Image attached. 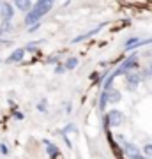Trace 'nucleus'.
I'll use <instances>...</instances> for the list:
<instances>
[{
	"label": "nucleus",
	"instance_id": "nucleus-1",
	"mask_svg": "<svg viewBox=\"0 0 152 159\" xmlns=\"http://www.w3.org/2000/svg\"><path fill=\"white\" fill-rule=\"evenodd\" d=\"M43 16H44V12L39 11L37 7H34V9H32V11L27 14V18H25V23H27V25H35V23L39 21V18H43Z\"/></svg>",
	"mask_w": 152,
	"mask_h": 159
},
{
	"label": "nucleus",
	"instance_id": "nucleus-2",
	"mask_svg": "<svg viewBox=\"0 0 152 159\" xmlns=\"http://www.w3.org/2000/svg\"><path fill=\"white\" fill-rule=\"evenodd\" d=\"M108 122H110V125H113V127L120 125V122H122V113H120L118 110H112V111L108 113Z\"/></svg>",
	"mask_w": 152,
	"mask_h": 159
},
{
	"label": "nucleus",
	"instance_id": "nucleus-3",
	"mask_svg": "<svg viewBox=\"0 0 152 159\" xmlns=\"http://www.w3.org/2000/svg\"><path fill=\"white\" fill-rule=\"evenodd\" d=\"M12 7H11V4H2V16H4V23H9L11 21V18H12Z\"/></svg>",
	"mask_w": 152,
	"mask_h": 159
},
{
	"label": "nucleus",
	"instance_id": "nucleus-4",
	"mask_svg": "<svg viewBox=\"0 0 152 159\" xmlns=\"http://www.w3.org/2000/svg\"><path fill=\"white\" fill-rule=\"evenodd\" d=\"M51 6H53V2H50V0H39V2H35L34 4V7H37V9L43 11L44 14L51 9Z\"/></svg>",
	"mask_w": 152,
	"mask_h": 159
},
{
	"label": "nucleus",
	"instance_id": "nucleus-5",
	"mask_svg": "<svg viewBox=\"0 0 152 159\" xmlns=\"http://www.w3.org/2000/svg\"><path fill=\"white\" fill-rule=\"evenodd\" d=\"M124 152L127 154L129 157H136V156H140L138 147H136V145H133V143H126V145H124Z\"/></svg>",
	"mask_w": 152,
	"mask_h": 159
},
{
	"label": "nucleus",
	"instance_id": "nucleus-6",
	"mask_svg": "<svg viewBox=\"0 0 152 159\" xmlns=\"http://www.w3.org/2000/svg\"><path fill=\"white\" fill-rule=\"evenodd\" d=\"M126 78H127V83H129V87H133V89L138 85V81L141 80L140 74H136V73H126Z\"/></svg>",
	"mask_w": 152,
	"mask_h": 159
},
{
	"label": "nucleus",
	"instance_id": "nucleus-7",
	"mask_svg": "<svg viewBox=\"0 0 152 159\" xmlns=\"http://www.w3.org/2000/svg\"><path fill=\"white\" fill-rule=\"evenodd\" d=\"M103 27H104V25H99V27H96V29L92 30V32H87V34H83V35H78V37H74V39H73V43H80V41L87 39V37H92V35H94V34H97V32H99V30H101Z\"/></svg>",
	"mask_w": 152,
	"mask_h": 159
},
{
	"label": "nucleus",
	"instance_id": "nucleus-8",
	"mask_svg": "<svg viewBox=\"0 0 152 159\" xmlns=\"http://www.w3.org/2000/svg\"><path fill=\"white\" fill-rule=\"evenodd\" d=\"M106 99H108V102H118L120 101V92L110 89V90L106 92Z\"/></svg>",
	"mask_w": 152,
	"mask_h": 159
},
{
	"label": "nucleus",
	"instance_id": "nucleus-9",
	"mask_svg": "<svg viewBox=\"0 0 152 159\" xmlns=\"http://www.w3.org/2000/svg\"><path fill=\"white\" fill-rule=\"evenodd\" d=\"M23 55H25V50H23V48H20V50H16L11 57L7 58V62H18V60H21V58H23Z\"/></svg>",
	"mask_w": 152,
	"mask_h": 159
},
{
	"label": "nucleus",
	"instance_id": "nucleus-10",
	"mask_svg": "<svg viewBox=\"0 0 152 159\" xmlns=\"http://www.w3.org/2000/svg\"><path fill=\"white\" fill-rule=\"evenodd\" d=\"M14 6H16L20 11H28V9L32 7V2H28V0H16Z\"/></svg>",
	"mask_w": 152,
	"mask_h": 159
},
{
	"label": "nucleus",
	"instance_id": "nucleus-11",
	"mask_svg": "<svg viewBox=\"0 0 152 159\" xmlns=\"http://www.w3.org/2000/svg\"><path fill=\"white\" fill-rule=\"evenodd\" d=\"M44 143H46V148H48V152H50V156L51 157H55V156H58V148L53 145V143H50L48 140H44Z\"/></svg>",
	"mask_w": 152,
	"mask_h": 159
},
{
	"label": "nucleus",
	"instance_id": "nucleus-12",
	"mask_svg": "<svg viewBox=\"0 0 152 159\" xmlns=\"http://www.w3.org/2000/svg\"><path fill=\"white\" fill-rule=\"evenodd\" d=\"M76 66H78V58L71 57V58H67V60H66V66H64V67H66V69H74Z\"/></svg>",
	"mask_w": 152,
	"mask_h": 159
},
{
	"label": "nucleus",
	"instance_id": "nucleus-13",
	"mask_svg": "<svg viewBox=\"0 0 152 159\" xmlns=\"http://www.w3.org/2000/svg\"><path fill=\"white\" fill-rule=\"evenodd\" d=\"M69 133H76V127H74L73 124L66 125V127H64V129H62V134H64V136H67Z\"/></svg>",
	"mask_w": 152,
	"mask_h": 159
},
{
	"label": "nucleus",
	"instance_id": "nucleus-14",
	"mask_svg": "<svg viewBox=\"0 0 152 159\" xmlns=\"http://www.w3.org/2000/svg\"><path fill=\"white\" fill-rule=\"evenodd\" d=\"M106 102H108V99H106V92H103V96H101V110H104Z\"/></svg>",
	"mask_w": 152,
	"mask_h": 159
},
{
	"label": "nucleus",
	"instance_id": "nucleus-15",
	"mask_svg": "<svg viewBox=\"0 0 152 159\" xmlns=\"http://www.w3.org/2000/svg\"><path fill=\"white\" fill-rule=\"evenodd\" d=\"M0 152L4 154V156H7V154H9V147H7L6 143H2V145H0Z\"/></svg>",
	"mask_w": 152,
	"mask_h": 159
},
{
	"label": "nucleus",
	"instance_id": "nucleus-16",
	"mask_svg": "<svg viewBox=\"0 0 152 159\" xmlns=\"http://www.w3.org/2000/svg\"><path fill=\"white\" fill-rule=\"evenodd\" d=\"M143 150H145L147 156H152V145H145V148H143Z\"/></svg>",
	"mask_w": 152,
	"mask_h": 159
},
{
	"label": "nucleus",
	"instance_id": "nucleus-17",
	"mask_svg": "<svg viewBox=\"0 0 152 159\" xmlns=\"http://www.w3.org/2000/svg\"><path fill=\"white\" fill-rule=\"evenodd\" d=\"M64 71H66L64 66H57V69H55V73H64Z\"/></svg>",
	"mask_w": 152,
	"mask_h": 159
},
{
	"label": "nucleus",
	"instance_id": "nucleus-18",
	"mask_svg": "<svg viewBox=\"0 0 152 159\" xmlns=\"http://www.w3.org/2000/svg\"><path fill=\"white\" fill-rule=\"evenodd\" d=\"M39 29V23H35L34 27H30V29H28V32H34V30H37Z\"/></svg>",
	"mask_w": 152,
	"mask_h": 159
},
{
	"label": "nucleus",
	"instance_id": "nucleus-19",
	"mask_svg": "<svg viewBox=\"0 0 152 159\" xmlns=\"http://www.w3.org/2000/svg\"><path fill=\"white\" fill-rule=\"evenodd\" d=\"M133 159H147V157H143V156H136V157H133Z\"/></svg>",
	"mask_w": 152,
	"mask_h": 159
},
{
	"label": "nucleus",
	"instance_id": "nucleus-20",
	"mask_svg": "<svg viewBox=\"0 0 152 159\" xmlns=\"http://www.w3.org/2000/svg\"><path fill=\"white\" fill-rule=\"evenodd\" d=\"M149 73H150V74H152V66H150V71H149Z\"/></svg>",
	"mask_w": 152,
	"mask_h": 159
},
{
	"label": "nucleus",
	"instance_id": "nucleus-21",
	"mask_svg": "<svg viewBox=\"0 0 152 159\" xmlns=\"http://www.w3.org/2000/svg\"><path fill=\"white\" fill-rule=\"evenodd\" d=\"M0 7H2V4H0Z\"/></svg>",
	"mask_w": 152,
	"mask_h": 159
},
{
	"label": "nucleus",
	"instance_id": "nucleus-22",
	"mask_svg": "<svg viewBox=\"0 0 152 159\" xmlns=\"http://www.w3.org/2000/svg\"><path fill=\"white\" fill-rule=\"evenodd\" d=\"M0 32H2V30H0Z\"/></svg>",
	"mask_w": 152,
	"mask_h": 159
}]
</instances>
